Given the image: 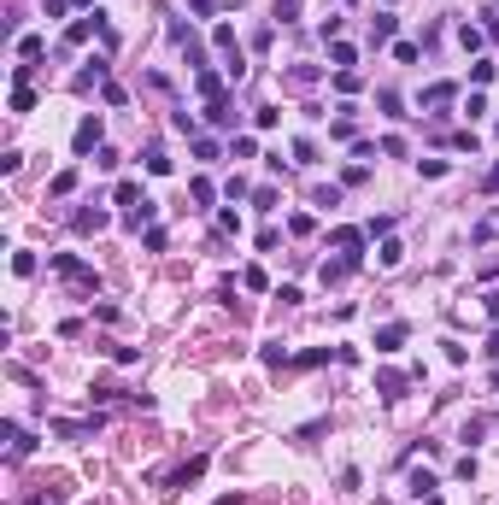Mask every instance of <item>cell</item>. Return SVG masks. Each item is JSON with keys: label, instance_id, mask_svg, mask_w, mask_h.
Here are the masks:
<instances>
[{"label": "cell", "instance_id": "1", "mask_svg": "<svg viewBox=\"0 0 499 505\" xmlns=\"http://www.w3.org/2000/svg\"><path fill=\"white\" fill-rule=\"evenodd\" d=\"M47 265H53V270L65 276V282H77V288H89V294H94V288H100V276H94V265H82V258H71V253H53V258H47Z\"/></svg>", "mask_w": 499, "mask_h": 505}, {"label": "cell", "instance_id": "2", "mask_svg": "<svg viewBox=\"0 0 499 505\" xmlns=\"http://www.w3.org/2000/svg\"><path fill=\"white\" fill-rule=\"evenodd\" d=\"M100 136H106V129H100V112H89V118L77 124V136H71V147H77V153H94V147H100Z\"/></svg>", "mask_w": 499, "mask_h": 505}, {"label": "cell", "instance_id": "3", "mask_svg": "<svg viewBox=\"0 0 499 505\" xmlns=\"http://www.w3.org/2000/svg\"><path fill=\"white\" fill-rule=\"evenodd\" d=\"M329 247H335L341 258H353V265H358V253H364V230H335V235H329Z\"/></svg>", "mask_w": 499, "mask_h": 505}, {"label": "cell", "instance_id": "4", "mask_svg": "<svg viewBox=\"0 0 499 505\" xmlns=\"http://www.w3.org/2000/svg\"><path fill=\"white\" fill-rule=\"evenodd\" d=\"M406 347V323H382L376 329V353H399Z\"/></svg>", "mask_w": 499, "mask_h": 505}, {"label": "cell", "instance_id": "5", "mask_svg": "<svg viewBox=\"0 0 499 505\" xmlns=\"http://www.w3.org/2000/svg\"><path fill=\"white\" fill-rule=\"evenodd\" d=\"M376 394L382 400H399V394H406V376H399V370H376Z\"/></svg>", "mask_w": 499, "mask_h": 505}, {"label": "cell", "instance_id": "6", "mask_svg": "<svg viewBox=\"0 0 499 505\" xmlns=\"http://www.w3.org/2000/svg\"><path fill=\"white\" fill-rule=\"evenodd\" d=\"M71 223H77V235H94V230H106V223H112V218H106V211H100V206H94V211H77V218H71Z\"/></svg>", "mask_w": 499, "mask_h": 505}, {"label": "cell", "instance_id": "7", "mask_svg": "<svg viewBox=\"0 0 499 505\" xmlns=\"http://www.w3.org/2000/svg\"><path fill=\"white\" fill-rule=\"evenodd\" d=\"M194 88L206 94V100H223V77L218 71H194Z\"/></svg>", "mask_w": 499, "mask_h": 505}, {"label": "cell", "instance_id": "8", "mask_svg": "<svg viewBox=\"0 0 499 505\" xmlns=\"http://www.w3.org/2000/svg\"><path fill=\"white\" fill-rule=\"evenodd\" d=\"M329 65H335V71H353V65H358V47H353V41H335V47H329Z\"/></svg>", "mask_w": 499, "mask_h": 505}, {"label": "cell", "instance_id": "9", "mask_svg": "<svg viewBox=\"0 0 499 505\" xmlns=\"http://www.w3.org/2000/svg\"><path fill=\"white\" fill-rule=\"evenodd\" d=\"M394 29H399L394 12H376V18H370V41H394Z\"/></svg>", "mask_w": 499, "mask_h": 505}, {"label": "cell", "instance_id": "10", "mask_svg": "<svg viewBox=\"0 0 499 505\" xmlns=\"http://www.w3.org/2000/svg\"><path fill=\"white\" fill-rule=\"evenodd\" d=\"M188 194H194V206H200V211H206L212 200H218V188H212L206 176H194V183H188Z\"/></svg>", "mask_w": 499, "mask_h": 505}, {"label": "cell", "instance_id": "11", "mask_svg": "<svg viewBox=\"0 0 499 505\" xmlns=\"http://www.w3.org/2000/svg\"><path fill=\"white\" fill-rule=\"evenodd\" d=\"M453 94H458L453 83H429V88H423V106H446V100H453Z\"/></svg>", "mask_w": 499, "mask_h": 505}, {"label": "cell", "instance_id": "12", "mask_svg": "<svg viewBox=\"0 0 499 505\" xmlns=\"http://www.w3.org/2000/svg\"><path fill=\"white\" fill-rule=\"evenodd\" d=\"M112 200H118V206H141L147 194H141V183H118V188H112Z\"/></svg>", "mask_w": 499, "mask_h": 505}, {"label": "cell", "instance_id": "13", "mask_svg": "<svg viewBox=\"0 0 499 505\" xmlns=\"http://www.w3.org/2000/svg\"><path fill=\"white\" fill-rule=\"evenodd\" d=\"M41 53H47V41H41V36H24V41H18V59H24V65H36Z\"/></svg>", "mask_w": 499, "mask_h": 505}, {"label": "cell", "instance_id": "14", "mask_svg": "<svg viewBox=\"0 0 499 505\" xmlns=\"http://www.w3.org/2000/svg\"><path fill=\"white\" fill-rule=\"evenodd\" d=\"M212 41H218L223 53H241V41H235V24H218V29H212Z\"/></svg>", "mask_w": 499, "mask_h": 505}, {"label": "cell", "instance_id": "15", "mask_svg": "<svg viewBox=\"0 0 499 505\" xmlns=\"http://www.w3.org/2000/svg\"><path fill=\"white\" fill-rule=\"evenodd\" d=\"M493 71H499L493 59H476V65H470V83H476V88H488V83H493Z\"/></svg>", "mask_w": 499, "mask_h": 505}, {"label": "cell", "instance_id": "16", "mask_svg": "<svg viewBox=\"0 0 499 505\" xmlns=\"http://www.w3.org/2000/svg\"><path fill=\"white\" fill-rule=\"evenodd\" d=\"M376 258H382V265H388V270H394V265H399V258H406V247H399V241H394V235H382V253H376Z\"/></svg>", "mask_w": 499, "mask_h": 505}, {"label": "cell", "instance_id": "17", "mask_svg": "<svg viewBox=\"0 0 499 505\" xmlns=\"http://www.w3.org/2000/svg\"><path fill=\"white\" fill-rule=\"evenodd\" d=\"M241 288H253V294H264V288H271V276H264L259 265H247V270H241Z\"/></svg>", "mask_w": 499, "mask_h": 505}, {"label": "cell", "instance_id": "18", "mask_svg": "<svg viewBox=\"0 0 499 505\" xmlns=\"http://www.w3.org/2000/svg\"><path fill=\"white\" fill-rule=\"evenodd\" d=\"M12 112H36V94H30V83L12 88Z\"/></svg>", "mask_w": 499, "mask_h": 505}, {"label": "cell", "instance_id": "19", "mask_svg": "<svg viewBox=\"0 0 499 505\" xmlns=\"http://www.w3.org/2000/svg\"><path fill=\"white\" fill-rule=\"evenodd\" d=\"M147 171H153V176H171V159H164V147H147Z\"/></svg>", "mask_w": 499, "mask_h": 505}, {"label": "cell", "instance_id": "20", "mask_svg": "<svg viewBox=\"0 0 499 505\" xmlns=\"http://www.w3.org/2000/svg\"><path fill=\"white\" fill-rule=\"evenodd\" d=\"M335 88H341V94H358L364 77H358V71H335Z\"/></svg>", "mask_w": 499, "mask_h": 505}, {"label": "cell", "instance_id": "21", "mask_svg": "<svg viewBox=\"0 0 499 505\" xmlns=\"http://www.w3.org/2000/svg\"><path fill=\"white\" fill-rule=\"evenodd\" d=\"M311 230H318V223H311V211H294V218H288V235H311Z\"/></svg>", "mask_w": 499, "mask_h": 505}, {"label": "cell", "instance_id": "22", "mask_svg": "<svg viewBox=\"0 0 499 505\" xmlns=\"http://www.w3.org/2000/svg\"><path fill=\"white\" fill-rule=\"evenodd\" d=\"M12 276H36V253H12Z\"/></svg>", "mask_w": 499, "mask_h": 505}, {"label": "cell", "instance_id": "23", "mask_svg": "<svg viewBox=\"0 0 499 505\" xmlns=\"http://www.w3.org/2000/svg\"><path fill=\"white\" fill-rule=\"evenodd\" d=\"M435 487H441V482L429 476V470H417V476H411V494H417V499H423V494H435Z\"/></svg>", "mask_w": 499, "mask_h": 505}, {"label": "cell", "instance_id": "24", "mask_svg": "<svg viewBox=\"0 0 499 505\" xmlns=\"http://www.w3.org/2000/svg\"><path fill=\"white\" fill-rule=\"evenodd\" d=\"M458 47H464V53H476V47H481V29L464 24V29H458Z\"/></svg>", "mask_w": 499, "mask_h": 505}, {"label": "cell", "instance_id": "25", "mask_svg": "<svg viewBox=\"0 0 499 505\" xmlns=\"http://www.w3.org/2000/svg\"><path fill=\"white\" fill-rule=\"evenodd\" d=\"M71 188H77V171H59L53 183H47V194H71Z\"/></svg>", "mask_w": 499, "mask_h": 505}, {"label": "cell", "instance_id": "26", "mask_svg": "<svg viewBox=\"0 0 499 505\" xmlns=\"http://www.w3.org/2000/svg\"><path fill=\"white\" fill-rule=\"evenodd\" d=\"M294 159L299 165H318V141H294Z\"/></svg>", "mask_w": 499, "mask_h": 505}, {"label": "cell", "instance_id": "27", "mask_svg": "<svg viewBox=\"0 0 499 505\" xmlns=\"http://www.w3.org/2000/svg\"><path fill=\"white\" fill-rule=\"evenodd\" d=\"M394 59L399 65H417V41H394Z\"/></svg>", "mask_w": 499, "mask_h": 505}, {"label": "cell", "instance_id": "28", "mask_svg": "<svg viewBox=\"0 0 499 505\" xmlns=\"http://www.w3.org/2000/svg\"><path fill=\"white\" fill-rule=\"evenodd\" d=\"M271 12H276V24H294V12H299V0H276Z\"/></svg>", "mask_w": 499, "mask_h": 505}, {"label": "cell", "instance_id": "29", "mask_svg": "<svg viewBox=\"0 0 499 505\" xmlns=\"http://www.w3.org/2000/svg\"><path fill=\"white\" fill-rule=\"evenodd\" d=\"M311 200H318L323 211H335V206H341V188H318V194H311Z\"/></svg>", "mask_w": 499, "mask_h": 505}, {"label": "cell", "instance_id": "30", "mask_svg": "<svg viewBox=\"0 0 499 505\" xmlns=\"http://www.w3.org/2000/svg\"><path fill=\"white\" fill-rule=\"evenodd\" d=\"M276 118H282L276 106H259V112H253V124H259V129H276Z\"/></svg>", "mask_w": 499, "mask_h": 505}, {"label": "cell", "instance_id": "31", "mask_svg": "<svg viewBox=\"0 0 499 505\" xmlns=\"http://www.w3.org/2000/svg\"><path fill=\"white\" fill-rule=\"evenodd\" d=\"M276 200H282L276 188H259V194H253V206H259V211H276Z\"/></svg>", "mask_w": 499, "mask_h": 505}, {"label": "cell", "instance_id": "32", "mask_svg": "<svg viewBox=\"0 0 499 505\" xmlns=\"http://www.w3.org/2000/svg\"><path fill=\"white\" fill-rule=\"evenodd\" d=\"M481 312H488V317L499 323V288H488V294H481Z\"/></svg>", "mask_w": 499, "mask_h": 505}, {"label": "cell", "instance_id": "33", "mask_svg": "<svg viewBox=\"0 0 499 505\" xmlns=\"http://www.w3.org/2000/svg\"><path fill=\"white\" fill-rule=\"evenodd\" d=\"M47 6V18H65V0H41Z\"/></svg>", "mask_w": 499, "mask_h": 505}, {"label": "cell", "instance_id": "34", "mask_svg": "<svg viewBox=\"0 0 499 505\" xmlns=\"http://www.w3.org/2000/svg\"><path fill=\"white\" fill-rule=\"evenodd\" d=\"M481 353H488V358H499V329L488 335V347H481Z\"/></svg>", "mask_w": 499, "mask_h": 505}, {"label": "cell", "instance_id": "35", "mask_svg": "<svg viewBox=\"0 0 499 505\" xmlns=\"http://www.w3.org/2000/svg\"><path fill=\"white\" fill-rule=\"evenodd\" d=\"M488 36H493V41H499V12H488Z\"/></svg>", "mask_w": 499, "mask_h": 505}, {"label": "cell", "instance_id": "36", "mask_svg": "<svg viewBox=\"0 0 499 505\" xmlns=\"http://www.w3.org/2000/svg\"><path fill=\"white\" fill-rule=\"evenodd\" d=\"M488 188H499V165H493V171H488Z\"/></svg>", "mask_w": 499, "mask_h": 505}, {"label": "cell", "instance_id": "37", "mask_svg": "<svg viewBox=\"0 0 499 505\" xmlns=\"http://www.w3.org/2000/svg\"><path fill=\"white\" fill-rule=\"evenodd\" d=\"M493 136H499V124H493Z\"/></svg>", "mask_w": 499, "mask_h": 505}, {"label": "cell", "instance_id": "38", "mask_svg": "<svg viewBox=\"0 0 499 505\" xmlns=\"http://www.w3.org/2000/svg\"><path fill=\"white\" fill-rule=\"evenodd\" d=\"M493 6H499V0H493Z\"/></svg>", "mask_w": 499, "mask_h": 505}]
</instances>
